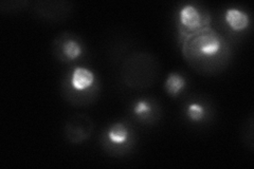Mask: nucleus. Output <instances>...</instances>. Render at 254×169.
<instances>
[{"instance_id":"nucleus-1","label":"nucleus","mask_w":254,"mask_h":169,"mask_svg":"<svg viewBox=\"0 0 254 169\" xmlns=\"http://www.w3.org/2000/svg\"><path fill=\"white\" fill-rule=\"evenodd\" d=\"M185 45V53L188 57H204L210 59L211 57L217 55L222 47L221 38L211 30H202L194 33Z\"/></svg>"},{"instance_id":"nucleus-2","label":"nucleus","mask_w":254,"mask_h":169,"mask_svg":"<svg viewBox=\"0 0 254 169\" xmlns=\"http://www.w3.org/2000/svg\"><path fill=\"white\" fill-rule=\"evenodd\" d=\"M92 120L84 114L71 117L65 127L66 139L72 144H79L90 138L93 131Z\"/></svg>"},{"instance_id":"nucleus-3","label":"nucleus","mask_w":254,"mask_h":169,"mask_svg":"<svg viewBox=\"0 0 254 169\" xmlns=\"http://www.w3.org/2000/svg\"><path fill=\"white\" fill-rule=\"evenodd\" d=\"M94 83L93 72L87 68L76 67L71 75V86L77 91L88 89Z\"/></svg>"},{"instance_id":"nucleus-4","label":"nucleus","mask_w":254,"mask_h":169,"mask_svg":"<svg viewBox=\"0 0 254 169\" xmlns=\"http://www.w3.org/2000/svg\"><path fill=\"white\" fill-rule=\"evenodd\" d=\"M180 23L188 30H196L201 25V15L194 5H185L179 12Z\"/></svg>"},{"instance_id":"nucleus-5","label":"nucleus","mask_w":254,"mask_h":169,"mask_svg":"<svg viewBox=\"0 0 254 169\" xmlns=\"http://www.w3.org/2000/svg\"><path fill=\"white\" fill-rule=\"evenodd\" d=\"M225 19L229 27L236 32L247 29L250 23L249 16L238 9H228L226 11Z\"/></svg>"},{"instance_id":"nucleus-6","label":"nucleus","mask_w":254,"mask_h":169,"mask_svg":"<svg viewBox=\"0 0 254 169\" xmlns=\"http://www.w3.org/2000/svg\"><path fill=\"white\" fill-rule=\"evenodd\" d=\"M186 87V79L179 73L173 72L165 80L164 88L165 91L171 96H177L181 90Z\"/></svg>"},{"instance_id":"nucleus-7","label":"nucleus","mask_w":254,"mask_h":169,"mask_svg":"<svg viewBox=\"0 0 254 169\" xmlns=\"http://www.w3.org/2000/svg\"><path fill=\"white\" fill-rule=\"evenodd\" d=\"M128 129L122 123H116L109 128L108 138L114 144H124L128 139Z\"/></svg>"},{"instance_id":"nucleus-8","label":"nucleus","mask_w":254,"mask_h":169,"mask_svg":"<svg viewBox=\"0 0 254 169\" xmlns=\"http://www.w3.org/2000/svg\"><path fill=\"white\" fill-rule=\"evenodd\" d=\"M83 49L81 45H79L74 39H68L64 42L62 45V53L63 57L67 58L68 60H73L77 58L79 55L82 54Z\"/></svg>"},{"instance_id":"nucleus-9","label":"nucleus","mask_w":254,"mask_h":169,"mask_svg":"<svg viewBox=\"0 0 254 169\" xmlns=\"http://www.w3.org/2000/svg\"><path fill=\"white\" fill-rule=\"evenodd\" d=\"M205 115V109L200 104H190L188 108V116L193 122H200Z\"/></svg>"},{"instance_id":"nucleus-10","label":"nucleus","mask_w":254,"mask_h":169,"mask_svg":"<svg viewBox=\"0 0 254 169\" xmlns=\"http://www.w3.org/2000/svg\"><path fill=\"white\" fill-rule=\"evenodd\" d=\"M152 111V106L146 101H138L133 108V113L138 116H146Z\"/></svg>"}]
</instances>
